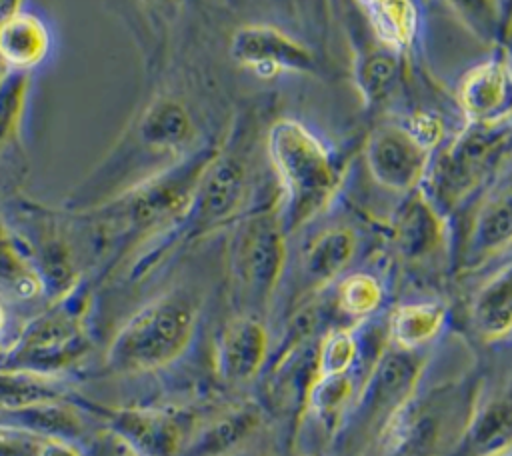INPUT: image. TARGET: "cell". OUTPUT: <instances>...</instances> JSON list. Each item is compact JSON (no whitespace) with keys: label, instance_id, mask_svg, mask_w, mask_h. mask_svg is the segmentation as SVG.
Segmentation results:
<instances>
[{"label":"cell","instance_id":"cell-28","mask_svg":"<svg viewBox=\"0 0 512 456\" xmlns=\"http://www.w3.org/2000/svg\"><path fill=\"white\" fill-rule=\"evenodd\" d=\"M30 92V74L28 72H10L0 74V150L12 144L20 136L22 120L26 114Z\"/></svg>","mask_w":512,"mask_h":456},{"label":"cell","instance_id":"cell-19","mask_svg":"<svg viewBox=\"0 0 512 456\" xmlns=\"http://www.w3.org/2000/svg\"><path fill=\"white\" fill-rule=\"evenodd\" d=\"M470 322L486 342L502 340L512 332V262L496 270L474 292Z\"/></svg>","mask_w":512,"mask_h":456},{"label":"cell","instance_id":"cell-32","mask_svg":"<svg viewBox=\"0 0 512 456\" xmlns=\"http://www.w3.org/2000/svg\"><path fill=\"white\" fill-rule=\"evenodd\" d=\"M42 438L0 426V456H34Z\"/></svg>","mask_w":512,"mask_h":456},{"label":"cell","instance_id":"cell-7","mask_svg":"<svg viewBox=\"0 0 512 456\" xmlns=\"http://www.w3.org/2000/svg\"><path fill=\"white\" fill-rule=\"evenodd\" d=\"M506 122L470 124L444 152L434 174L436 196L442 204L452 206L462 200L496 166L510 142Z\"/></svg>","mask_w":512,"mask_h":456},{"label":"cell","instance_id":"cell-5","mask_svg":"<svg viewBox=\"0 0 512 456\" xmlns=\"http://www.w3.org/2000/svg\"><path fill=\"white\" fill-rule=\"evenodd\" d=\"M4 226L34 266L48 302L72 292L84 278L56 212L36 202H16Z\"/></svg>","mask_w":512,"mask_h":456},{"label":"cell","instance_id":"cell-24","mask_svg":"<svg viewBox=\"0 0 512 456\" xmlns=\"http://www.w3.org/2000/svg\"><path fill=\"white\" fill-rule=\"evenodd\" d=\"M444 316V308L436 302H414L398 306L390 316V340L396 348L414 352L440 332Z\"/></svg>","mask_w":512,"mask_h":456},{"label":"cell","instance_id":"cell-4","mask_svg":"<svg viewBox=\"0 0 512 456\" xmlns=\"http://www.w3.org/2000/svg\"><path fill=\"white\" fill-rule=\"evenodd\" d=\"M266 148L284 190V230L300 228L328 206L338 190V172L322 142L292 118L270 126Z\"/></svg>","mask_w":512,"mask_h":456},{"label":"cell","instance_id":"cell-23","mask_svg":"<svg viewBox=\"0 0 512 456\" xmlns=\"http://www.w3.org/2000/svg\"><path fill=\"white\" fill-rule=\"evenodd\" d=\"M44 296L42 282L16 238L0 228V302H28Z\"/></svg>","mask_w":512,"mask_h":456},{"label":"cell","instance_id":"cell-36","mask_svg":"<svg viewBox=\"0 0 512 456\" xmlns=\"http://www.w3.org/2000/svg\"><path fill=\"white\" fill-rule=\"evenodd\" d=\"M4 350H6V344L0 340V362H2V356H4Z\"/></svg>","mask_w":512,"mask_h":456},{"label":"cell","instance_id":"cell-29","mask_svg":"<svg viewBox=\"0 0 512 456\" xmlns=\"http://www.w3.org/2000/svg\"><path fill=\"white\" fill-rule=\"evenodd\" d=\"M354 394L350 374H338L306 384L304 406L324 422H332L342 414Z\"/></svg>","mask_w":512,"mask_h":456},{"label":"cell","instance_id":"cell-14","mask_svg":"<svg viewBox=\"0 0 512 456\" xmlns=\"http://www.w3.org/2000/svg\"><path fill=\"white\" fill-rule=\"evenodd\" d=\"M418 376L420 362L416 354L394 346V350H388L378 356L362 388V394L358 396V404H368L372 412L384 410L388 418L414 394Z\"/></svg>","mask_w":512,"mask_h":456},{"label":"cell","instance_id":"cell-11","mask_svg":"<svg viewBox=\"0 0 512 456\" xmlns=\"http://www.w3.org/2000/svg\"><path fill=\"white\" fill-rule=\"evenodd\" d=\"M268 332L254 316H236L220 332L214 346V372L226 384H244L264 366Z\"/></svg>","mask_w":512,"mask_h":456},{"label":"cell","instance_id":"cell-16","mask_svg":"<svg viewBox=\"0 0 512 456\" xmlns=\"http://www.w3.org/2000/svg\"><path fill=\"white\" fill-rule=\"evenodd\" d=\"M262 422L256 404L234 406L192 430L178 456H234Z\"/></svg>","mask_w":512,"mask_h":456},{"label":"cell","instance_id":"cell-10","mask_svg":"<svg viewBox=\"0 0 512 456\" xmlns=\"http://www.w3.org/2000/svg\"><path fill=\"white\" fill-rule=\"evenodd\" d=\"M230 56L246 68L262 76H272L280 70L312 74L316 60L312 52L272 26H242L230 40Z\"/></svg>","mask_w":512,"mask_h":456},{"label":"cell","instance_id":"cell-12","mask_svg":"<svg viewBox=\"0 0 512 456\" xmlns=\"http://www.w3.org/2000/svg\"><path fill=\"white\" fill-rule=\"evenodd\" d=\"M130 126L162 156L180 160L186 156L196 138V126L190 110L168 94L150 98L142 110H138Z\"/></svg>","mask_w":512,"mask_h":456},{"label":"cell","instance_id":"cell-39","mask_svg":"<svg viewBox=\"0 0 512 456\" xmlns=\"http://www.w3.org/2000/svg\"><path fill=\"white\" fill-rule=\"evenodd\" d=\"M304 456H314V454H304Z\"/></svg>","mask_w":512,"mask_h":456},{"label":"cell","instance_id":"cell-3","mask_svg":"<svg viewBox=\"0 0 512 456\" xmlns=\"http://www.w3.org/2000/svg\"><path fill=\"white\" fill-rule=\"evenodd\" d=\"M94 284L82 280L72 292L30 318L6 344L0 368L10 372L60 378L80 364L90 348L88 310Z\"/></svg>","mask_w":512,"mask_h":456},{"label":"cell","instance_id":"cell-6","mask_svg":"<svg viewBox=\"0 0 512 456\" xmlns=\"http://www.w3.org/2000/svg\"><path fill=\"white\" fill-rule=\"evenodd\" d=\"M286 230L274 212H258L242 220L230 244L232 278L258 300H266L286 264Z\"/></svg>","mask_w":512,"mask_h":456},{"label":"cell","instance_id":"cell-1","mask_svg":"<svg viewBox=\"0 0 512 456\" xmlns=\"http://www.w3.org/2000/svg\"><path fill=\"white\" fill-rule=\"evenodd\" d=\"M218 150L220 146L214 144L200 146L110 202L72 214L88 220L106 246L104 264L92 280L94 286L124 266L128 254H136L150 240L168 232L186 214Z\"/></svg>","mask_w":512,"mask_h":456},{"label":"cell","instance_id":"cell-37","mask_svg":"<svg viewBox=\"0 0 512 456\" xmlns=\"http://www.w3.org/2000/svg\"><path fill=\"white\" fill-rule=\"evenodd\" d=\"M234 456H262V454H250V452H238Z\"/></svg>","mask_w":512,"mask_h":456},{"label":"cell","instance_id":"cell-8","mask_svg":"<svg viewBox=\"0 0 512 456\" xmlns=\"http://www.w3.org/2000/svg\"><path fill=\"white\" fill-rule=\"evenodd\" d=\"M72 402L88 414L100 418L110 436L124 442L138 456H178L190 432L184 416L166 408H112L80 396Z\"/></svg>","mask_w":512,"mask_h":456},{"label":"cell","instance_id":"cell-27","mask_svg":"<svg viewBox=\"0 0 512 456\" xmlns=\"http://www.w3.org/2000/svg\"><path fill=\"white\" fill-rule=\"evenodd\" d=\"M358 358V340L350 328L328 330L314 354V364L308 382L322 380L338 374H350Z\"/></svg>","mask_w":512,"mask_h":456},{"label":"cell","instance_id":"cell-20","mask_svg":"<svg viewBox=\"0 0 512 456\" xmlns=\"http://www.w3.org/2000/svg\"><path fill=\"white\" fill-rule=\"evenodd\" d=\"M462 444L468 456H500L512 450V398H492L472 410Z\"/></svg>","mask_w":512,"mask_h":456},{"label":"cell","instance_id":"cell-30","mask_svg":"<svg viewBox=\"0 0 512 456\" xmlns=\"http://www.w3.org/2000/svg\"><path fill=\"white\" fill-rule=\"evenodd\" d=\"M396 76H398V62L394 54H388V52L366 54L356 68L358 90L366 102H378L384 96H388Z\"/></svg>","mask_w":512,"mask_h":456},{"label":"cell","instance_id":"cell-21","mask_svg":"<svg viewBox=\"0 0 512 456\" xmlns=\"http://www.w3.org/2000/svg\"><path fill=\"white\" fill-rule=\"evenodd\" d=\"M512 244V186L492 196L476 214L468 236V258L484 260Z\"/></svg>","mask_w":512,"mask_h":456},{"label":"cell","instance_id":"cell-34","mask_svg":"<svg viewBox=\"0 0 512 456\" xmlns=\"http://www.w3.org/2000/svg\"><path fill=\"white\" fill-rule=\"evenodd\" d=\"M34 456H84L78 444L62 440H42Z\"/></svg>","mask_w":512,"mask_h":456},{"label":"cell","instance_id":"cell-31","mask_svg":"<svg viewBox=\"0 0 512 456\" xmlns=\"http://www.w3.org/2000/svg\"><path fill=\"white\" fill-rule=\"evenodd\" d=\"M336 302L346 316L364 318L372 314L382 302L380 282L364 272L350 274L340 282Z\"/></svg>","mask_w":512,"mask_h":456},{"label":"cell","instance_id":"cell-15","mask_svg":"<svg viewBox=\"0 0 512 456\" xmlns=\"http://www.w3.org/2000/svg\"><path fill=\"white\" fill-rule=\"evenodd\" d=\"M50 50V32L40 16L10 4L0 16V62L4 70L28 72L40 66Z\"/></svg>","mask_w":512,"mask_h":456},{"label":"cell","instance_id":"cell-38","mask_svg":"<svg viewBox=\"0 0 512 456\" xmlns=\"http://www.w3.org/2000/svg\"><path fill=\"white\" fill-rule=\"evenodd\" d=\"M500 456H512V450H508V452H504V454H500Z\"/></svg>","mask_w":512,"mask_h":456},{"label":"cell","instance_id":"cell-35","mask_svg":"<svg viewBox=\"0 0 512 456\" xmlns=\"http://www.w3.org/2000/svg\"><path fill=\"white\" fill-rule=\"evenodd\" d=\"M112 456H138L132 448H128L124 442H120L118 438L112 436Z\"/></svg>","mask_w":512,"mask_h":456},{"label":"cell","instance_id":"cell-2","mask_svg":"<svg viewBox=\"0 0 512 456\" xmlns=\"http://www.w3.org/2000/svg\"><path fill=\"white\" fill-rule=\"evenodd\" d=\"M198 324V302L184 290L166 292L136 310L114 334L104 356L110 376H136L178 360Z\"/></svg>","mask_w":512,"mask_h":456},{"label":"cell","instance_id":"cell-17","mask_svg":"<svg viewBox=\"0 0 512 456\" xmlns=\"http://www.w3.org/2000/svg\"><path fill=\"white\" fill-rule=\"evenodd\" d=\"M392 238L398 254L408 262H422L438 252L444 240V222L438 206L414 192L396 214Z\"/></svg>","mask_w":512,"mask_h":456},{"label":"cell","instance_id":"cell-25","mask_svg":"<svg viewBox=\"0 0 512 456\" xmlns=\"http://www.w3.org/2000/svg\"><path fill=\"white\" fill-rule=\"evenodd\" d=\"M72 396L74 394L62 378H46L0 368V414L38 402L70 400Z\"/></svg>","mask_w":512,"mask_h":456},{"label":"cell","instance_id":"cell-26","mask_svg":"<svg viewBox=\"0 0 512 456\" xmlns=\"http://www.w3.org/2000/svg\"><path fill=\"white\" fill-rule=\"evenodd\" d=\"M376 38L390 50H402L416 32V10L412 2H360Z\"/></svg>","mask_w":512,"mask_h":456},{"label":"cell","instance_id":"cell-33","mask_svg":"<svg viewBox=\"0 0 512 456\" xmlns=\"http://www.w3.org/2000/svg\"><path fill=\"white\" fill-rule=\"evenodd\" d=\"M404 128H406L424 148H428V150L438 142V138H440V134H442V128H440L438 120L432 118V116H428V114H416V116H412V118L406 122Z\"/></svg>","mask_w":512,"mask_h":456},{"label":"cell","instance_id":"cell-18","mask_svg":"<svg viewBox=\"0 0 512 456\" xmlns=\"http://www.w3.org/2000/svg\"><path fill=\"white\" fill-rule=\"evenodd\" d=\"M0 426L32 434L42 440H62L76 444L84 438L86 424L80 408L70 400H50L0 414Z\"/></svg>","mask_w":512,"mask_h":456},{"label":"cell","instance_id":"cell-22","mask_svg":"<svg viewBox=\"0 0 512 456\" xmlns=\"http://www.w3.org/2000/svg\"><path fill=\"white\" fill-rule=\"evenodd\" d=\"M356 252V234L346 226L320 232L302 254V272L310 284L326 286L350 264Z\"/></svg>","mask_w":512,"mask_h":456},{"label":"cell","instance_id":"cell-9","mask_svg":"<svg viewBox=\"0 0 512 456\" xmlns=\"http://www.w3.org/2000/svg\"><path fill=\"white\" fill-rule=\"evenodd\" d=\"M430 150L404 126H378L364 144V162L374 182L392 192H412L422 182Z\"/></svg>","mask_w":512,"mask_h":456},{"label":"cell","instance_id":"cell-13","mask_svg":"<svg viewBox=\"0 0 512 456\" xmlns=\"http://www.w3.org/2000/svg\"><path fill=\"white\" fill-rule=\"evenodd\" d=\"M470 124H498L512 114V68L504 60L482 62L470 70L458 90Z\"/></svg>","mask_w":512,"mask_h":456}]
</instances>
